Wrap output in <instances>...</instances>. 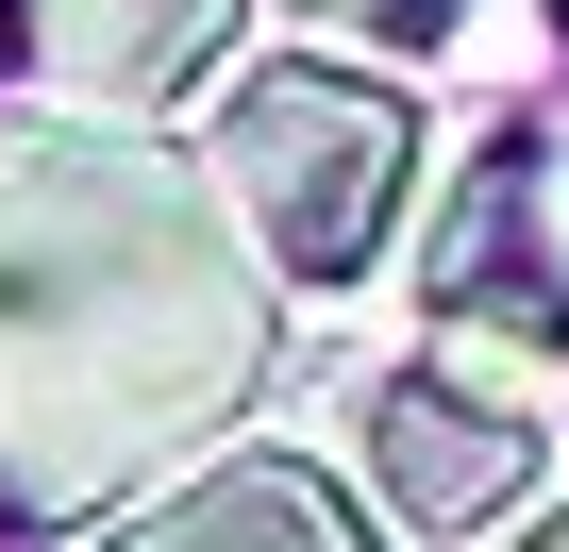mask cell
Listing matches in <instances>:
<instances>
[{
	"mask_svg": "<svg viewBox=\"0 0 569 552\" xmlns=\"http://www.w3.org/2000/svg\"><path fill=\"white\" fill-rule=\"evenodd\" d=\"M234 51V0H0V68L68 118H151Z\"/></svg>",
	"mask_w": 569,
	"mask_h": 552,
	"instance_id": "cell-5",
	"label": "cell"
},
{
	"mask_svg": "<svg viewBox=\"0 0 569 552\" xmlns=\"http://www.w3.org/2000/svg\"><path fill=\"white\" fill-rule=\"evenodd\" d=\"M302 34H352V51H452L469 0H284Z\"/></svg>",
	"mask_w": 569,
	"mask_h": 552,
	"instance_id": "cell-7",
	"label": "cell"
},
{
	"mask_svg": "<svg viewBox=\"0 0 569 552\" xmlns=\"http://www.w3.org/2000/svg\"><path fill=\"white\" fill-rule=\"evenodd\" d=\"M251 218V251L284 285H369L402 201H419V101L386 68H336V51H268L218 84V151H201Z\"/></svg>",
	"mask_w": 569,
	"mask_h": 552,
	"instance_id": "cell-2",
	"label": "cell"
},
{
	"mask_svg": "<svg viewBox=\"0 0 569 552\" xmlns=\"http://www.w3.org/2000/svg\"><path fill=\"white\" fill-rule=\"evenodd\" d=\"M284 369V268L151 118H0V519H118Z\"/></svg>",
	"mask_w": 569,
	"mask_h": 552,
	"instance_id": "cell-1",
	"label": "cell"
},
{
	"mask_svg": "<svg viewBox=\"0 0 569 552\" xmlns=\"http://www.w3.org/2000/svg\"><path fill=\"white\" fill-rule=\"evenodd\" d=\"M0 535H18V519H0Z\"/></svg>",
	"mask_w": 569,
	"mask_h": 552,
	"instance_id": "cell-10",
	"label": "cell"
},
{
	"mask_svg": "<svg viewBox=\"0 0 569 552\" xmlns=\"http://www.w3.org/2000/svg\"><path fill=\"white\" fill-rule=\"evenodd\" d=\"M552 51H569V0H552Z\"/></svg>",
	"mask_w": 569,
	"mask_h": 552,
	"instance_id": "cell-9",
	"label": "cell"
},
{
	"mask_svg": "<svg viewBox=\"0 0 569 552\" xmlns=\"http://www.w3.org/2000/svg\"><path fill=\"white\" fill-rule=\"evenodd\" d=\"M519 552H569V519H536V535H519Z\"/></svg>",
	"mask_w": 569,
	"mask_h": 552,
	"instance_id": "cell-8",
	"label": "cell"
},
{
	"mask_svg": "<svg viewBox=\"0 0 569 552\" xmlns=\"http://www.w3.org/2000/svg\"><path fill=\"white\" fill-rule=\"evenodd\" d=\"M352 419H369V485H386V519H402V535H436V552L536 502V419H519L502 385H452V369H386Z\"/></svg>",
	"mask_w": 569,
	"mask_h": 552,
	"instance_id": "cell-4",
	"label": "cell"
},
{
	"mask_svg": "<svg viewBox=\"0 0 569 552\" xmlns=\"http://www.w3.org/2000/svg\"><path fill=\"white\" fill-rule=\"evenodd\" d=\"M419 285H436V335H502V352H569V134H502L469 151L436 251H419Z\"/></svg>",
	"mask_w": 569,
	"mask_h": 552,
	"instance_id": "cell-3",
	"label": "cell"
},
{
	"mask_svg": "<svg viewBox=\"0 0 569 552\" xmlns=\"http://www.w3.org/2000/svg\"><path fill=\"white\" fill-rule=\"evenodd\" d=\"M84 552H386V535L302 452H218V469H168L151 502H118Z\"/></svg>",
	"mask_w": 569,
	"mask_h": 552,
	"instance_id": "cell-6",
	"label": "cell"
}]
</instances>
